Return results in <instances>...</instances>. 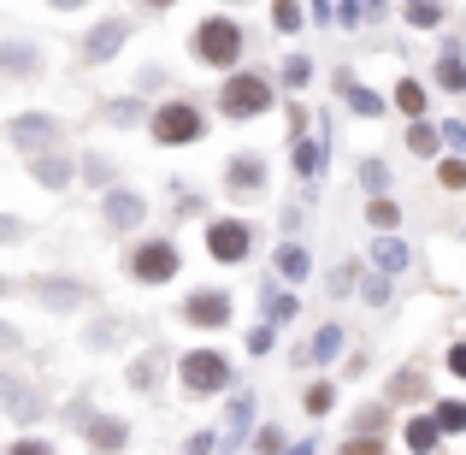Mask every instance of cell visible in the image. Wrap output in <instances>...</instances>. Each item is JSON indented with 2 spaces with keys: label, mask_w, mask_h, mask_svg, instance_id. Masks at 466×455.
I'll return each mask as SVG.
<instances>
[{
  "label": "cell",
  "mask_w": 466,
  "mask_h": 455,
  "mask_svg": "<svg viewBox=\"0 0 466 455\" xmlns=\"http://www.w3.org/2000/svg\"><path fill=\"white\" fill-rule=\"evenodd\" d=\"M148 130H154L159 149H183V142H201L207 137V119H201V107H195V101H166L154 113Z\"/></svg>",
  "instance_id": "1"
},
{
  "label": "cell",
  "mask_w": 466,
  "mask_h": 455,
  "mask_svg": "<svg viewBox=\"0 0 466 455\" xmlns=\"http://www.w3.org/2000/svg\"><path fill=\"white\" fill-rule=\"evenodd\" d=\"M189 47H195V59H207V66H237L242 59V30L230 18H207V24H195Z\"/></svg>",
  "instance_id": "2"
},
{
  "label": "cell",
  "mask_w": 466,
  "mask_h": 455,
  "mask_svg": "<svg viewBox=\"0 0 466 455\" xmlns=\"http://www.w3.org/2000/svg\"><path fill=\"white\" fill-rule=\"evenodd\" d=\"M230 385V361L218 349H189L183 355V390L189 397H213V390Z\"/></svg>",
  "instance_id": "3"
},
{
  "label": "cell",
  "mask_w": 466,
  "mask_h": 455,
  "mask_svg": "<svg viewBox=\"0 0 466 455\" xmlns=\"http://www.w3.org/2000/svg\"><path fill=\"white\" fill-rule=\"evenodd\" d=\"M248 249H254L248 219H213V225H207V254H213V261L237 266V261H248Z\"/></svg>",
  "instance_id": "4"
},
{
  "label": "cell",
  "mask_w": 466,
  "mask_h": 455,
  "mask_svg": "<svg viewBox=\"0 0 466 455\" xmlns=\"http://www.w3.org/2000/svg\"><path fill=\"white\" fill-rule=\"evenodd\" d=\"M218 107H225L230 119H254V113L272 107V89H266L260 78H230L225 89H218Z\"/></svg>",
  "instance_id": "5"
},
{
  "label": "cell",
  "mask_w": 466,
  "mask_h": 455,
  "mask_svg": "<svg viewBox=\"0 0 466 455\" xmlns=\"http://www.w3.org/2000/svg\"><path fill=\"white\" fill-rule=\"evenodd\" d=\"M130 273H137L142 284H166V278H177V249H171L166 237L142 243V249L130 254Z\"/></svg>",
  "instance_id": "6"
},
{
  "label": "cell",
  "mask_w": 466,
  "mask_h": 455,
  "mask_svg": "<svg viewBox=\"0 0 466 455\" xmlns=\"http://www.w3.org/2000/svg\"><path fill=\"white\" fill-rule=\"evenodd\" d=\"M66 130H59V119H47V113H18V119H6V142H18V149H30V154H42L47 142H59Z\"/></svg>",
  "instance_id": "7"
},
{
  "label": "cell",
  "mask_w": 466,
  "mask_h": 455,
  "mask_svg": "<svg viewBox=\"0 0 466 455\" xmlns=\"http://www.w3.org/2000/svg\"><path fill=\"white\" fill-rule=\"evenodd\" d=\"M183 319H189V326H201V331L230 326V296H225V290H195V296L183 302Z\"/></svg>",
  "instance_id": "8"
},
{
  "label": "cell",
  "mask_w": 466,
  "mask_h": 455,
  "mask_svg": "<svg viewBox=\"0 0 466 455\" xmlns=\"http://www.w3.org/2000/svg\"><path fill=\"white\" fill-rule=\"evenodd\" d=\"M101 219H106L113 231H137L142 219H148V207H142V195H130V190H106Z\"/></svg>",
  "instance_id": "9"
},
{
  "label": "cell",
  "mask_w": 466,
  "mask_h": 455,
  "mask_svg": "<svg viewBox=\"0 0 466 455\" xmlns=\"http://www.w3.org/2000/svg\"><path fill=\"white\" fill-rule=\"evenodd\" d=\"M125 18H106V24H95L89 36H83V59H113L118 47H125Z\"/></svg>",
  "instance_id": "10"
},
{
  "label": "cell",
  "mask_w": 466,
  "mask_h": 455,
  "mask_svg": "<svg viewBox=\"0 0 466 455\" xmlns=\"http://www.w3.org/2000/svg\"><path fill=\"white\" fill-rule=\"evenodd\" d=\"M125 444H130V426L125 420H113V414L89 420V450L95 455H113V450H125Z\"/></svg>",
  "instance_id": "11"
},
{
  "label": "cell",
  "mask_w": 466,
  "mask_h": 455,
  "mask_svg": "<svg viewBox=\"0 0 466 455\" xmlns=\"http://www.w3.org/2000/svg\"><path fill=\"white\" fill-rule=\"evenodd\" d=\"M225 178H230V190H237V195H242V190L254 195V190H266V160H260V154H237Z\"/></svg>",
  "instance_id": "12"
},
{
  "label": "cell",
  "mask_w": 466,
  "mask_h": 455,
  "mask_svg": "<svg viewBox=\"0 0 466 455\" xmlns=\"http://www.w3.org/2000/svg\"><path fill=\"white\" fill-rule=\"evenodd\" d=\"M30 171H35V183H47V190H66L71 183V160L66 154H35Z\"/></svg>",
  "instance_id": "13"
},
{
  "label": "cell",
  "mask_w": 466,
  "mask_h": 455,
  "mask_svg": "<svg viewBox=\"0 0 466 455\" xmlns=\"http://www.w3.org/2000/svg\"><path fill=\"white\" fill-rule=\"evenodd\" d=\"M372 261H378V273H401V266H408V243H401V237H390V231H378Z\"/></svg>",
  "instance_id": "14"
},
{
  "label": "cell",
  "mask_w": 466,
  "mask_h": 455,
  "mask_svg": "<svg viewBox=\"0 0 466 455\" xmlns=\"http://www.w3.org/2000/svg\"><path fill=\"white\" fill-rule=\"evenodd\" d=\"M272 266H278V278H289V284H296V278H308V249H301V243H278V254H272Z\"/></svg>",
  "instance_id": "15"
},
{
  "label": "cell",
  "mask_w": 466,
  "mask_h": 455,
  "mask_svg": "<svg viewBox=\"0 0 466 455\" xmlns=\"http://www.w3.org/2000/svg\"><path fill=\"white\" fill-rule=\"evenodd\" d=\"M35 296H42L47 307H77L83 296H89V290L71 284V278H47V284H35Z\"/></svg>",
  "instance_id": "16"
},
{
  "label": "cell",
  "mask_w": 466,
  "mask_h": 455,
  "mask_svg": "<svg viewBox=\"0 0 466 455\" xmlns=\"http://www.w3.org/2000/svg\"><path fill=\"white\" fill-rule=\"evenodd\" d=\"M437 438H443V426H437V414H420V420H408V450H413V455L437 450Z\"/></svg>",
  "instance_id": "17"
},
{
  "label": "cell",
  "mask_w": 466,
  "mask_h": 455,
  "mask_svg": "<svg viewBox=\"0 0 466 455\" xmlns=\"http://www.w3.org/2000/svg\"><path fill=\"white\" fill-rule=\"evenodd\" d=\"M342 101H349V107H354L360 119H378V113H384V101H378L372 89H360L354 78H342Z\"/></svg>",
  "instance_id": "18"
},
{
  "label": "cell",
  "mask_w": 466,
  "mask_h": 455,
  "mask_svg": "<svg viewBox=\"0 0 466 455\" xmlns=\"http://www.w3.org/2000/svg\"><path fill=\"white\" fill-rule=\"evenodd\" d=\"M437 83H443V89H466V66H461V47L455 42H449L443 59H437Z\"/></svg>",
  "instance_id": "19"
},
{
  "label": "cell",
  "mask_w": 466,
  "mask_h": 455,
  "mask_svg": "<svg viewBox=\"0 0 466 455\" xmlns=\"http://www.w3.org/2000/svg\"><path fill=\"white\" fill-rule=\"evenodd\" d=\"M266 314H272V326H289V319L301 314L296 290H266Z\"/></svg>",
  "instance_id": "20"
},
{
  "label": "cell",
  "mask_w": 466,
  "mask_h": 455,
  "mask_svg": "<svg viewBox=\"0 0 466 455\" xmlns=\"http://www.w3.org/2000/svg\"><path fill=\"white\" fill-rule=\"evenodd\" d=\"M408 149H413V154H437V149H443V130H431L425 119H413V130H408Z\"/></svg>",
  "instance_id": "21"
},
{
  "label": "cell",
  "mask_w": 466,
  "mask_h": 455,
  "mask_svg": "<svg viewBox=\"0 0 466 455\" xmlns=\"http://www.w3.org/2000/svg\"><path fill=\"white\" fill-rule=\"evenodd\" d=\"M396 107H401V113H413V119H420V113H425V83L401 78V83H396Z\"/></svg>",
  "instance_id": "22"
},
{
  "label": "cell",
  "mask_w": 466,
  "mask_h": 455,
  "mask_svg": "<svg viewBox=\"0 0 466 455\" xmlns=\"http://www.w3.org/2000/svg\"><path fill=\"white\" fill-rule=\"evenodd\" d=\"M408 24H413V30H437V24H443V6H437V0H413Z\"/></svg>",
  "instance_id": "23"
},
{
  "label": "cell",
  "mask_w": 466,
  "mask_h": 455,
  "mask_svg": "<svg viewBox=\"0 0 466 455\" xmlns=\"http://www.w3.org/2000/svg\"><path fill=\"white\" fill-rule=\"evenodd\" d=\"M319 160H325V142H296V171H301V178H319Z\"/></svg>",
  "instance_id": "24"
},
{
  "label": "cell",
  "mask_w": 466,
  "mask_h": 455,
  "mask_svg": "<svg viewBox=\"0 0 466 455\" xmlns=\"http://www.w3.org/2000/svg\"><path fill=\"white\" fill-rule=\"evenodd\" d=\"M337 349H342V326H325V331H319V337H313L308 361H330V355H337Z\"/></svg>",
  "instance_id": "25"
},
{
  "label": "cell",
  "mask_w": 466,
  "mask_h": 455,
  "mask_svg": "<svg viewBox=\"0 0 466 455\" xmlns=\"http://www.w3.org/2000/svg\"><path fill=\"white\" fill-rule=\"evenodd\" d=\"M0 66H6V71H35V47H24V42L0 47Z\"/></svg>",
  "instance_id": "26"
},
{
  "label": "cell",
  "mask_w": 466,
  "mask_h": 455,
  "mask_svg": "<svg viewBox=\"0 0 466 455\" xmlns=\"http://www.w3.org/2000/svg\"><path fill=\"white\" fill-rule=\"evenodd\" d=\"M0 408H24L30 414V397H24V385L12 373H0Z\"/></svg>",
  "instance_id": "27"
},
{
  "label": "cell",
  "mask_w": 466,
  "mask_h": 455,
  "mask_svg": "<svg viewBox=\"0 0 466 455\" xmlns=\"http://www.w3.org/2000/svg\"><path fill=\"white\" fill-rule=\"evenodd\" d=\"M248 420H254V397H248V390H242V397H230V432H248Z\"/></svg>",
  "instance_id": "28"
},
{
  "label": "cell",
  "mask_w": 466,
  "mask_h": 455,
  "mask_svg": "<svg viewBox=\"0 0 466 455\" xmlns=\"http://www.w3.org/2000/svg\"><path fill=\"white\" fill-rule=\"evenodd\" d=\"M366 219H372L378 231H396V219H401V213H396V202H384V195H372V207H366Z\"/></svg>",
  "instance_id": "29"
},
{
  "label": "cell",
  "mask_w": 466,
  "mask_h": 455,
  "mask_svg": "<svg viewBox=\"0 0 466 455\" xmlns=\"http://www.w3.org/2000/svg\"><path fill=\"white\" fill-rule=\"evenodd\" d=\"M360 183H366L372 195H384V183H390V166H384V160H360Z\"/></svg>",
  "instance_id": "30"
},
{
  "label": "cell",
  "mask_w": 466,
  "mask_h": 455,
  "mask_svg": "<svg viewBox=\"0 0 466 455\" xmlns=\"http://www.w3.org/2000/svg\"><path fill=\"white\" fill-rule=\"evenodd\" d=\"M437 426L443 432H466V402H437Z\"/></svg>",
  "instance_id": "31"
},
{
  "label": "cell",
  "mask_w": 466,
  "mask_h": 455,
  "mask_svg": "<svg viewBox=\"0 0 466 455\" xmlns=\"http://www.w3.org/2000/svg\"><path fill=\"white\" fill-rule=\"evenodd\" d=\"M272 24H278V30H296V24H301V6H296V0H278V6H272Z\"/></svg>",
  "instance_id": "32"
},
{
  "label": "cell",
  "mask_w": 466,
  "mask_h": 455,
  "mask_svg": "<svg viewBox=\"0 0 466 455\" xmlns=\"http://www.w3.org/2000/svg\"><path fill=\"white\" fill-rule=\"evenodd\" d=\"M308 78H313V66H308L301 54H296V59H284V83H289V89H301Z\"/></svg>",
  "instance_id": "33"
},
{
  "label": "cell",
  "mask_w": 466,
  "mask_h": 455,
  "mask_svg": "<svg viewBox=\"0 0 466 455\" xmlns=\"http://www.w3.org/2000/svg\"><path fill=\"white\" fill-rule=\"evenodd\" d=\"M154 378H159L154 373V355H142V361L130 367V385H137V390H154Z\"/></svg>",
  "instance_id": "34"
},
{
  "label": "cell",
  "mask_w": 466,
  "mask_h": 455,
  "mask_svg": "<svg viewBox=\"0 0 466 455\" xmlns=\"http://www.w3.org/2000/svg\"><path fill=\"white\" fill-rule=\"evenodd\" d=\"M106 119H113V125H137L142 107H137V101H113V107H106Z\"/></svg>",
  "instance_id": "35"
},
{
  "label": "cell",
  "mask_w": 466,
  "mask_h": 455,
  "mask_svg": "<svg viewBox=\"0 0 466 455\" xmlns=\"http://www.w3.org/2000/svg\"><path fill=\"white\" fill-rule=\"evenodd\" d=\"M6 455H59L54 444H42V438H18V444H12Z\"/></svg>",
  "instance_id": "36"
},
{
  "label": "cell",
  "mask_w": 466,
  "mask_h": 455,
  "mask_svg": "<svg viewBox=\"0 0 466 455\" xmlns=\"http://www.w3.org/2000/svg\"><path fill=\"white\" fill-rule=\"evenodd\" d=\"M337 455H384V444H378V438H354V444H342Z\"/></svg>",
  "instance_id": "37"
},
{
  "label": "cell",
  "mask_w": 466,
  "mask_h": 455,
  "mask_svg": "<svg viewBox=\"0 0 466 455\" xmlns=\"http://www.w3.org/2000/svg\"><path fill=\"white\" fill-rule=\"evenodd\" d=\"M308 414H330V385H313L308 390Z\"/></svg>",
  "instance_id": "38"
},
{
  "label": "cell",
  "mask_w": 466,
  "mask_h": 455,
  "mask_svg": "<svg viewBox=\"0 0 466 455\" xmlns=\"http://www.w3.org/2000/svg\"><path fill=\"white\" fill-rule=\"evenodd\" d=\"M437 130H443L449 149H466V125H461V119H449V125H437Z\"/></svg>",
  "instance_id": "39"
},
{
  "label": "cell",
  "mask_w": 466,
  "mask_h": 455,
  "mask_svg": "<svg viewBox=\"0 0 466 455\" xmlns=\"http://www.w3.org/2000/svg\"><path fill=\"white\" fill-rule=\"evenodd\" d=\"M443 183H449V190H466V166H461V160H443Z\"/></svg>",
  "instance_id": "40"
},
{
  "label": "cell",
  "mask_w": 466,
  "mask_h": 455,
  "mask_svg": "<svg viewBox=\"0 0 466 455\" xmlns=\"http://www.w3.org/2000/svg\"><path fill=\"white\" fill-rule=\"evenodd\" d=\"M390 397H420V373H401L396 385H390Z\"/></svg>",
  "instance_id": "41"
},
{
  "label": "cell",
  "mask_w": 466,
  "mask_h": 455,
  "mask_svg": "<svg viewBox=\"0 0 466 455\" xmlns=\"http://www.w3.org/2000/svg\"><path fill=\"white\" fill-rule=\"evenodd\" d=\"M83 171H89V178H95V183H106V178H113V166H106V160H101V154H89V160H83Z\"/></svg>",
  "instance_id": "42"
},
{
  "label": "cell",
  "mask_w": 466,
  "mask_h": 455,
  "mask_svg": "<svg viewBox=\"0 0 466 455\" xmlns=\"http://www.w3.org/2000/svg\"><path fill=\"white\" fill-rule=\"evenodd\" d=\"M449 373L466 378V343H455V349H449Z\"/></svg>",
  "instance_id": "43"
},
{
  "label": "cell",
  "mask_w": 466,
  "mask_h": 455,
  "mask_svg": "<svg viewBox=\"0 0 466 455\" xmlns=\"http://www.w3.org/2000/svg\"><path fill=\"white\" fill-rule=\"evenodd\" d=\"M330 290H337V296H349V290H354V266H342V273L330 278Z\"/></svg>",
  "instance_id": "44"
},
{
  "label": "cell",
  "mask_w": 466,
  "mask_h": 455,
  "mask_svg": "<svg viewBox=\"0 0 466 455\" xmlns=\"http://www.w3.org/2000/svg\"><path fill=\"white\" fill-rule=\"evenodd\" d=\"M248 349H254V355H266V349H272V326H260V331H254V337H248Z\"/></svg>",
  "instance_id": "45"
},
{
  "label": "cell",
  "mask_w": 466,
  "mask_h": 455,
  "mask_svg": "<svg viewBox=\"0 0 466 455\" xmlns=\"http://www.w3.org/2000/svg\"><path fill=\"white\" fill-rule=\"evenodd\" d=\"M360 296H366V302H390V284H384V278H372V284H366Z\"/></svg>",
  "instance_id": "46"
},
{
  "label": "cell",
  "mask_w": 466,
  "mask_h": 455,
  "mask_svg": "<svg viewBox=\"0 0 466 455\" xmlns=\"http://www.w3.org/2000/svg\"><path fill=\"white\" fill-rule=\"evenodd\" d=\"M18 231H24L18 219H12V213H0V243H12V237H18Z\"/></svg>",
  "instance_id": "47"
},
{
  "label": "cell",
  "mask_w": 466,
  "mask_h": 455,
  "mask_svg": "<svg viewBox=\"0 0 466 455\" xmlns=\"http://www.w3.org/2000/svg\"><path fill=\"white\" fill-rule=\"evenodd\" d=\"M207 450H213V438H207V432H201V438H189V455H207Z\"/></svg>",
  "instance_id": "48"
},
{
  "label": "cell",
  "mask_w": 466,
  "mask_h": 455,
  "mask_svg": "<svg viewBox=\"0 0 466 455\" xmlns=\"http://www.w3.org/2000/svg\"><path fill=\"white\" fill-rule=\"evenodd\" d=\"M0 349H18V331L12 326H0Z\"/></svg>",
  "instance_id": "49"
},
{
  "label": "cell",
  "mask_w": 466,
  "mask_h": 455,
  "mask_svg": "<svg viewBox=\"0 0 466 455\" xmlns=\"http://www.w3.org/2000/svg\"><path fill=\"white\" fill-rule=\"evenodd\" d=\"M289 455H313V438H301V444H296V450H289Z\"/></svg>",
  "instance_id": "50"
},
{
  "label": "cell",
  "mask_w": 466,
  "mask_h": 455,
  "mask_svg": "<svg viewBox=\"0 0 466 455\" xmlns=\"http://www.w3.org/2000/svg\"><path fill=\"white\" fill-rule=\"evenodd\" d=\"M54 6H59V12H71V6H83V0H54Z\"/></svg>",
  "instance_id": "51"
},
{
  "label": "cell",
  "mask_w": 466,
  "mask_h": 455,
  "mask_svg": "<svg viewBox=\"0 0 466 455\" xmlns=\"http://www.w3.org/2000/svg\"><path fill=\"white\" fill-rule=\"evenodd\" d=\"M148 6H171V0H148Z\"/></svg>",
  "instance_id": "52"
},
{
  "label": "cell",
  "mask_w": 466,
  "mask_h": 455,
  "mask_svg": "<svg viewBox=\"0 0 466 455\" xmlns=\"http://www.w3.org/2000/svg\"><path fill=\"white\" fill-rule=\"evenodd\" d=\"M0 296H6V278H0Z\"/></svg>",
  "instance_id": "53"
}]
</instances>
